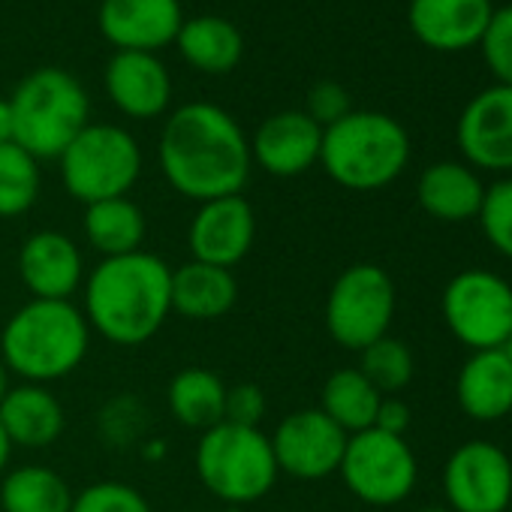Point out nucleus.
Masks as SVG:
<instances>
[{
	"mask_svg": "<svg viewBox=\"0 0 512 512\" xmlns=\"http://www.w3.org/2000/svg\"><path fill=\"white\" fill-rule=\"evenodd\" d=\"M157 160L175 193L193 202L235 196L250 178V139L241 124L214 103L175 109L160 133Z\"/></svg>",
	"mask_w": 512,
	"mask_h": 512,
	"instance_id": "f257e3e1",
	"label": "nucleus"
},
{
	"mask_svg": "<svg viewBox=\"0 0 512 512\" xmlns=\"http://www.w3.org/2000/svg\"><path fill=\"white\" fill-rule=\"evenodd\" d=\"M82 314L103 341L142 347L172 314V269L148 250L103 260L85 278Z\"/></svg>",
	"mask_w": 512,
	"mask_h": 512,
	"instance_id": "f03ea898",
	"label": "nucleus"
},
{
	"mask_svg": "<svg viewBox=\"0 0 512 512\" xmlns=\"http://www.w3.org/2000/svg\"><path fill=\"white\" fill-rule=\"evenodd\" d=\"M91 350V326L73 302L31 299L0 332V362L22 383L49 386L82 368Z\"/></svg>",
	"mask_w": 512,
	"mask_h": 512,
	"instance_id": "7ed1b4c3",
	"label": "nucleus"
},
{
	"mask_svg": "<svg viewBox=\"0 0 512 512\" xmlns=\"http://www.w3.org/2000/svg\"><path fill=\"white\" fill-rule=\"evenodd\" d=\"M320 163L347 190H380L407 169L410 136L386 112H350L323 130Z\"/></svg>",
	"mask_w": 512,
	"mask_h": 512,
	"instance_id": "20e7f679",
	"label": "nucleus"
},
{
	"mask_svg": "<svg viewBox=\"0 0 512 512\" xmlns=\"http://www.w3.org/2000/svg\"><path fill=\"white\" fill-rule=\"evenodd\" d=\"M13 142L34 160H58L88 127L91 103L76 76L58 67L34 70L10 97Z\"/></svg>",
	"mask_w": 512,
	"mask_h": 512,
	"instance_id": "39448f33",
	"label": "nucleus"
},
{
	"mask_svg": "<svg viewBox=\"0 0 512 512\" xmlns=\"http://www.w3.org/2000/svg\"><path fill=\"white\" fill-rule=\"evenodd\" d=\"M196 476L217 500L244 506L266 497L281 470L263 428L220 422L202 431L196 443Z\"/></svg>",
	"mask_w": 512,
	"mask_h": 512,
	"instance_id": "423d86ee",
	"label": "nucleus"
},
{
	"mask_svg": "<svg viewBox=\"0 0 512 512\" xmlns=\"http://www.w3.org/2000/svg\"><path fill=\"white\" fill-rule=\"evenodd\" d=\"M58 160L67 193L82 205L127 196L142 172V148L118 124H88Z\"/></svg>",
	"mask_w": 512,
	"mask_h": 512,
	"instance_id": "0eeeda50",
	"label": "nucleus"
},
{
	"mask_svg": "<svg viewBox=\"0 0 512 512\" xmlns=\"http://www.w3.org/2000/svg\"><path fill=\"white\" fill-rule=\"evenodd\" d=\"M395 305L398 296L389 272L374 263H356L344 269L329 290L326 329L338 347L362 353L389 335Z\"/></svg>",
	"mask_w": 512,
	"mask_h": 512,
	"instance_id": "6e6552de",
	"label": "nucleus"
},
{
	"mask_svg": "<svg viewBox=\"0 0 512 512\" xmlns=\"http://www.w3.org/2000/svg\"><path fill=\"white\" fill-rule=\"evenodd\" d=\"M443 320L470 353L503 350L512 335V287L485 269L458 272L440 299Z\"/></svg>",
	"mask_w": 512,
	"mask_h": 512,
	"instance_id": "1a4fd4ad",
	"label": "nucleus"
},
{
	"mask_svg": "<svg viewBox=\"0 0 512 512\" xmlns=\"http://www.w3.org/2000/svg\"><path fill=\"white\" fill-rule=\"evenodd\" d=\"M350 494L371 506H395L410 497L419 467L404 437L368 428L347 437V449L338 467Z\"/></svg>",
	"mask_w": 512,
	"mask_h": 512,
	"instance_id": "9d476101",
	"label": "nucleus"
},
{
	"mask_svg": "<svg viewBox=\"0 0 512 512\" xmlns=\"http://www.w3.org/2000/svg\"><path fill=\"white\" fill-rule=\"evenodd\" d=\"M443 494L452 512H506L512 503V461L488 440L458 446L443 467Z\"/></svg>",
	"mask_w": 512,
	"mask_h": 512,
	"instance_id": "9b49d317",
	"label": "nucleus"
},
{
	"mask_svg": "<svg viewBox=\"0 0 512 512\" xmlns=\"http://www.w3.org/2000/svg\"><path fill=\"white\" fill-rule=\"evenodd\" d=\"M347 437L320 407H305L278 422L272 431V452L278 470L293 479H326L338 473Z\"/></svg>",
	"mask_w": 512,
	"mask_h": 512,
	"instance_id": "f8f14e48",
	"label": "nucleus"
},
{
	"mask_svg": "<svg viewBox=\"0 0 512 512\" xmlns=\"http://www.w3.org/2000/svg\"><path fill=\"white\" fill-rule=\"evenodd\" d=\"M253 241H256V214L241 193L199 202L187 229V247L193 253V260L229 272L253 250Z\"/></svg>",
	"mask_w": 512,
	"mask_h": 512,
	"instance_id": "ddd939ff",
	"label": "nucleus"
},
{
	"mask_svg": "<svg viewBox=\"0 0 512 512\" xmlns=\"http://www.w3.org/2000/svg\"><path fill=\"white\" fill-rule=\"evenodd\" d=\"M455 139L467 166L512 172V88L491 85L479 91L461 109Z\"/></svg>",
	"mask_w": 512,
	"mask_h": 512,
	"instance_id": "4468645a",
	"label": "nucleus"
},
{
	"mask_svg": "<svg viewBox=\"0 0 512 512\" xmlns=\"http://www.w3.org/2000/svg\"><path fill=\"white\" fill-rule=\"evenodd\" d=\"M19 278L34 299L73 302V293L85 284V260L79 244L58 229H40L22 241Z\"/></svg>",
	"mask_w": 512,
	"mask_h": 512,
	"instance_id": "2eb2a0df",
	"label": "nucleus"
},
{
	"mask_svg": "<svg viewBox=\"0 0 512 512\" xmlns=\"http://www.w3.org/2000/svg\"><path fill=\"white\" fill-rule=\"evenodd\" d=\"M323 127L305 112H278L256 127L250 139L253 163L275 178L305 175L320 163Z\"/></svg>",
	"mask_w": 512,
	"mask_h": 512,
	"instance_id": "dca6fc26",
	"label": "nucleus"
},
{
	"mask_svg": "<svg viewBox=\"0 0 512 512\" xmlns=\"http://www.w3.org/2000/svg\"><path fill=\"white\" fill-rule=\"evenodd\" d=\"M178 0H103L100 31L118 52H157L181 31Z\"/></svg>",
	"mask_w": 512,
	"mask_h": 512,
	"instance_id": "f3484780",
	"label": "nucleus"
},
{
	"mask_svg": "<svg viewBox=\"0 0 512 512\" xmlns=\"http://www.w3.org/2000/svg\"><path fill=\"white\" fill-rule=\"evenodd\" d=\"M494 16L491 0H410L413 37L434 52H467L479 46Z\"/></svg>",
	"mask_w": 512,
	"mask_h": 512,
	"instance_id": "a211bd4d",
	"label": "nucleus"
},
{
	"mask_svg": "<svg viewBox=\"0 0 512 512\" xmlns=\"http://www.w3.org/2000/svg\"><path fill=\"white\" fill-rule=\"evenodd\" d=\"M106 91L127 118H157L172 103V79L151 52H118L106 67Z\"/></svg>",
	"mask_w": 512,
	"mask_h": 512,
	"instance_id": "6ab92c4d",
	"label": "nucleus"
},
{
	"mask_svg": "<svg viewBox=\"0 0 512 512\" xmlns=\"http://www.w3.org/2000/svg\"><path fill=\"white\" fill-rule=\"evenodd\" d=\"M458 407L473 422H497L512 413V359L506 350H476L455 380Z\"/></svg>",
	"mask_w": 512,
	"mask_h": 512,
	"instance_id": "aec40b11",
	"label": "nucleus"
},
{
	"mask_svg": "<svg viewBox=\"0 0 512 512\" xmlns=\"http://www.w3.org/2000/svg\"><path fill=\"white\" fill-rule=\"evenodd\" d=\"M0 425H4L13 446L46 449L64 434L67 416L64 404L49 386L19 383L0 401Z\"/></svg>",
	"mask_w": 512,
	"mask_h": 512,
	"instance_id": "412c9836",
	"label": "nucleus"
},
{
	"mask_svg": "<svg viewBox=\"0 0 512 512\" xmlns=\"http://www.w3.org/2000/svg\"><path fill=\"white\" fill-rule=\"evenodd\" d=\"M416 196H419V205L425 208V214H431L434 220L464 223V220L479 217V208L485 199V184L473 166L455 163V160H440V163H431L419 175Z\"/></svg>",
	"mask_w": 512,
	"mask_h": 512,
	"instance_id": "4be33fe9",
	"label": "nucleus"
},
{
	"mask_svg": "<svg viewBox=\"0 0 512 512\" xmlns=\"http://www.w3.org/2000/svg\"><path fill=\"white\" fill-rule=\"evenodd\" d=\"M238 302V281L229 269L208 263H184L172 269V311L193 323L226 317Z\"/></svg>",
	"mask_w": 512,
	"mask_h": 512,
	"instance_id": "5701e85b",
	"label": "nucleus"
},
{
	"mask_svg": "<svg viewBox=\"0 0 512 512\" xmlns=\"http://www.w3.org/2000/svg\"><path fill=\"white\" fill-rule=\"evenodd\" d=\"M82 229H85L88 244L103 260H112V256H127V253L142 250L145 235H148V220L133 199L118 196V199L85 205Z\"/></svg>",
	"mask_w": 512,
	"mask_h": 512,
	"instance_id": "b1692460",
	"label": "nucleus"
},
{
	"mask_svg": "<svg viewBox=\"0 0 512 512\" xmlns=\"http://www.w3.org/2000/svg\"><path fill=\"white\" fill-rule=\"evenodd\" d=\"M175 43H178L181 58L190 67L211 73V76L235 70V64L244 55V40L238 28L220 16H196L184 22Z\"/></svg>",
	"mask_w": 512,
	"mask_h": 512,
	"instance_id": "393cba45",
	"label": "nucleus"
},
{
	"mask_svg": "<svg viewBox=\"0 0 512 512\" xmlns=\"http://www.w3.org/2000/svg\"><path fill=\"white\" fill-rule=\"evenodd\" d=\"M0 509L4 512H70V482L43 464H25L0 476Z\"/></svg>",
	"mask_w": 512,
	"mask_h": 512,
	"instance_id": "a878e982",
	"label": "nucleus"
},
{
	"mask_svg": "<svg viewBox=\"0 0 512 512\" xmlns=\"http://www.w3.org/2000/svg\"><path fill=\"white\" fill-rule=\"evenodd\" d=\"M166 401L184 428L208 431L223 422L226 383L208 368H184L169 380Z\"/></svg>",
	"mask_w": 512,
	"mask_h": 512,
	"instance_id": "bb28decb",
	"label": "nucleus"
},
{
	"mask_svg": "<svg viewBox=\"0 0 512 512\" xmlns=\"http://www.w3.org/2000/svg\"><path fill=\"white\" fill-rule=\"evenodd\" d=\"M380 401L383 395L371 386V380L359 368H341L329 374L320 392V410L344 434H359V431L374 428Z\"/></svg>",
	"mask_w": 512,
	"mask_h": 512,
	"instance_id": "cd10ccee",
	"label": "nucleus"
},
{
	"mask_svg": "<svg viewBox=\"0 0 512 512\" xmlns=\"http://www.w3.org/2000/svg\"><path fill=\"white\" fill-rule=\"evenodd\" d=\"M40 196V160L16 142L0 145V217H19Z\"/></svg>",
	"mask_w": 512,
	"mask_h": 512,
	"instance_id": "c85d7f7f",
	"label": "nucleus"
},
{
	"mask_svg": "<svg viewBox=\"0 0 512 512\" xmlns=\"http://www.w3.org/2000/svg\"><path fill=\"white\" fill-rule=\"evenodd\" d=\"M359 362V371L371 380V386L386 398V395H398L401 389L410 386L413 380V353L404 341L386 335L380 341H374L371 347H365Z\"/></svg>",
	"mask_w": 512,
	"mask_h": 512,
	"instance_id": "c756f323",
	"label": "nucleus"
},
{
	"mask_svg": "<svg viewBox=\"0 0 512 512\" xmlns=\"http://www.w3.org/2000/svg\"><path fill=\"white\" fill-rule=\"evenodd\" d=\"M479 226H482V235L488 238V244L500 256L512 260V175L485 187V199L479 208Z\"/></svg>",
	"mask_w": 512,
	"mask_h": 512,
	"instance_id": "7c9ffc66",
	"label": "nucleus"
},
{
	"mask_svg": "<svg viewBox=\"0 0 512 512\" xmlns=\"http://www.w3.org/2000/svg\"><path fill=\"white\" fill-rule=\"evenodd\" d=\"M70 512H154V509L139 488L118 479H103L73 494Z\"/></svg>",
	"mask_w": 512,
	"mask_h": 512,
	"instance_id": "2f4dec72",
	"label": "nucleus"
},
{
	"mask_svg": "<svg viewBox=\"0 0 512 512\" xmlns=\"http://www.w3.org/2000/svg\"><path fill=\"white\" fill-rule=\"evenodd\" d=\"M485 67L497 79V85L512 88V4L494 10L482 40H479Z\"/></svg>",
	"mask_w": 512,
	"mask_h": 512,
	"instance_id": "473e14b6",
	"label": "nucleus"
},
{
	"mask_svg": "<svg viewBox=\"0 0 512 512\" xmlns=\"http://www.w3.org/2000/svg\"><path fill=\"white\" fill-rule=\"evenodd\" d=\"M266 392L256 383H235L226 386V404H223V422L244 425V428H260L266 416Z\"/></svg>",
	"mask_w": 512,
	"mask_h": 512,
	"instance_id": "72a5a7b5",
	"label": "nucleus"
},
{
	"mask_svg": "<svg viewBox=\"0 0 512 512\" xmlns=\"http://www.w3.org/2000/svg\"><path fill=\"white\" fill-rule=\"evenodd\" d=\"M353 112V103H350V94L338 85V82H320L308 91V109L305 115L314 118L323 130L338 124L344 115Z\"/></svg>",
	"mask_w": 512,
	"mask_h": 512,
	"instance_id": "f704fd0d",
	"label": "nucleus"
},
{
	"mask_svg": "<svg viewBox=\"0 0 512 512\" xmlns=\"http://www.w3.org/2000/svg\"><path fill=\"white\" fill-rule=\"evenodd\" d=\"M374 428L386 431V434H395V437H404L407 428H410V407L395 398V395H386L377 407V419H374Z\"/></svg>",
	"mask_w": 512,
	"mask_h": 512,
	"instance_id": "c9c22d12",
	"label": "nucleus"
},
{
	"mask_svg": "<svg viewBox=\"0 0 512 512\" xmlns=\"http://www.w3.org/2000/svg\"><path fill=\"white\" fill-rule=\"evenodd\" d=\"M13 142V115H10V100L0 97V145Z\"/></svg>",
	"mask_w": 512,
	"mask_h": 512,
	"instance_id": "e433bc0d",
	"label": "nucleus"
},
{
	"mask_svg": "<svg viewBox=\"0 0 512 512\" xmlns=\"http://www.w3.org/2000/svg\"><path fill=\"white\" fill-rule=\"evenodd\" d=\"M10 455H13V443L4 431V425H0V476H4L7 464H10Z\"/></svg>",
	"mask_w": 512,
	"mask_h": 512,
	"instance_id": "4c0bfd02",
	"label": "nucleus"
},
{
	"mask_svg": "<svg viewBox=\"0 0 512 512\" xmlns=\"http://www.w3.org/2000/svg\"><path fill=\"white\" fill-rule=\"evenodd\" d=\"M10 389H13V383H10V368H7L4 362H0V401L7 398Z\"/></svg>",
	"mask_w": 512,
	"mask_h": 512,
	"instance_id": "58836bf2",
	"label": "nucleus"
},
{
	"mask_svg": "<svg viewBox=\"0 0 512 512\" xmlns=\"http://www.w3.org/2000/svg\"><path fill=\"white\" fill-rule=\"evenodd\" d=\"M419 512H452V509H440V506H428V509H419Z\"/></svg>",
	"mask_w": 512,
	"mask_h": 512,
	"instance_id": "ea45409f",
	"label": "nucleus"
},
{
	"mask_svg": "<svg viewBox=\"0 0 512 512\" xmlns=\"http://www.w3.org/2000/svg\"><path fill=\"white\" fill-rule=\"evenodd\" d=\"M503 350H506V356L512 359V335H509V341H506V347H503Z\"/></svg>",
	"mask_w": 512,
	"mask_h": 512,
	"instance_id": "a19ab883",
	"label": "nucleus"
},
{
	"mask_svg": "<svg viewBox=\"0 0 512 512\" xmlns=\"http://www.w3.org/2000/svg\"><path fill=\"white\" fill-rule=\"evenodd\" d=\"M208 512H232V509H208Z\"/></svg>",
	"mask_w": 512,
	"mask_h": 512,
	"instance_id": "79ce46f5",
	"label": "nucleus"
}]
</instances>
